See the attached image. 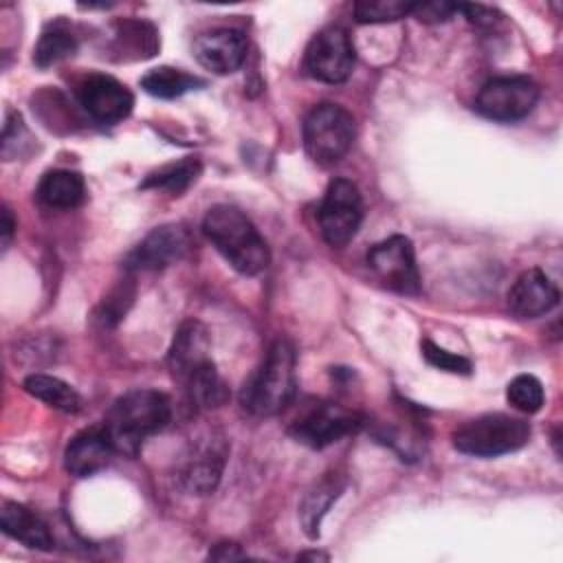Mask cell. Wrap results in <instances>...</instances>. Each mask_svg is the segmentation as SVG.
Instances as JSON below:
<instances>
[{"label":"cell","mask_w":563,"mask_h":563,"mask_svg":"<svg viewBox=\"0 0 563 563\" xmlns=\"http://www.w3.org/2000/svg\"><path fill=\"white\" fill-rule=\"evenodd\" d=\"M77 99L88 117L103 125H114L123 121L134 108V97L128 86L101 73H92L79 84Z\"/></svg>","instance_id":"obj_13"},{"label":"cell","mask_w":563,"mask_h":563,"mask_svg":"<svg viewBox=\"0 0 563 563\" xmlns=\"http://www.w3.org/2000/svg\"><path fill=\"white\" fill-rule=\"evenodd\" d=\"M202 231L218 253L242 275H257L271 262L266 240L255 224L231 205L211 207L202 220Z\"/></svg>","instance_id":"obj_2"},{"label":"cell","mask_w":563,"mask_h":563,"mask_svg":"<svg viewBox=\"0 0 563 563\" xmlns=\"http://www.w3.org/2000/svg\"><path fill=\"white\" fill-rule=\"evenodd\" d=\"M539 101V86L523 75L495 77L482 86L475 110L486 119L512 123L528 117Z\"/></svg>","instance_id":"obj_8"},{"label":"cell","mask_w":563,"mask_h":563,"mask_svg":"<svg viewBox=\"0 0 563 563\" xmlns=\"http://www.w3.org/2000/svg\"><path fill=\"white\" fill-rule=\"evenodd\" d=\"M343 479L334 473L325 475L321 482L314 484V488H310L306 493V497L301 499V506H299V519H301V526H303V532L314 539L319 537V526H321V519L325 517V512L330 510V506L339 499L341 490H343Z\"/></svg>","instance_id":"obj_20"},{"label":"cell","mask_w":563,"mask_h":563,"mask_svg":"<svg viewBox=\"0 0 563 563\" xmlns=\"http://www.w3.org/2000/svg\"><path fill=\"white\" fill-rule=\"evenodd\" d=\"M354 44L345 29L325 26L308 44L303 66L310 77L325 84H341L354 68Z\"/></svg>","instance_id":"obj_9"},{"label":"cell","mask_w":563,"mask_h":563,"mask_svg":"<svg viewBox=\"0 0 563 563\" xmlns=\"http://www.w3.org/2000/svg\"><path fill=\"white\" fill-rule=\"evenodd\" d=\"M205 81L196 75H189L180 68H172V66H158L152 68L150 73H145L141 77V88L158 99H176L189 90L202 88Z\"/></svg>","instance_id":"obj_23"},{"label":"cell","mask_w":563,"mask_h":563,"mask_svg":"<svg viewBox=\"0 0 563 563\" xmlns=\"http://www.w3.org/2000/svg\"><path fill=\"white\" fill-rule=\"evenodd\" d=\"M422 356L429 365H433L438 369H444V372H451V374H471V369H473V365L466 356L453 354V352L435 345L429 339L422 341Z\"/></svg>","instance_id":"obj_28"},{"label":"cell","mask_w":563,"mask_h":563,"mask_svg":"<svg viewBox=\"0 0 563 563\" xmlns=\"http://www.w3.org/2000/svg\"><path fill=\"white\" fill-rule=\"evenodd\" d=\"M191 249V235L183 224H163L147 233L123 260V268L136 271H158L187 255Z\"/></svg>","instance_id":"obj_12"},{"label":"cell","mask_w":563,"mask_h":563,"mask_svg":"<svg viewBox=\"0 0 563 563\" xmlns=\"http://www.w3.org/2000/svg\"><path fill=\"white\" fill-rule=\"evenodd\" d=\"M317 220L321 238L330 246H345L356 235L363 220V198L358 187L347 178L330 180Z\"/></svg>","instance_id":"obj_7"},{"label":"cell","mask_w":563,"mask_h":563,"mask_svg":"<svg viewBox=\"0 0 563 563\" xmlns=\"http://www.w3.org/2000/svg\"><path fill=\"white\" fill-rule=\"evenodd\" d=\"M183 389L187 391L189 400L202 409H216L229 400V387L218 374L213 361L198 369L187 383H183Z\"/></svg>","instance_id":"obj_25"},{"label":"cell","mask_w":563,"mask_h":563,"mask_svg":"<svg viewBox=\"0 0 563 563\" xmlns=\"http://www.w3.org/2000/svg\"><path fill=\"white\" fill-rule=\"evenodd\" d=\"M457 11L464 13L466 20L479 29H490L501 20V15L495 9L484 4H457Z\"/></svg>","instance_id":"obj_30"},{"label":"cell","mask_w":563,"mask_h":563,"mask_svg":"<svg viewBox=\"0 0 563 563\" xmlns=\"http://www.w3.org/2000/svg\"><path fill=\"white\" fill-rule=\"evenodd\" d=\"M0 526L2 532L11 539L24 543L31 550L48 552L55 548V539L42 517L18 501H4L0 510Z\"/></svg>","instance_id":"obj_18"},{"label":"cell","mask_w":563,"mask_h":563,"mask_svg":"<svg viewBox=\"0 0 563 563\" xmlns=\"http://www.w3.org/2000/svg\"><path fill=\"white\" fill-rule=\"evenodd\" d=\"M172 420V400L156 389H130L106 413L103 429L117 455L136 457L147 438L161 433Z\"/></svg>","instance_id":"obj_1"},{"label":"cell","mask_w":563,"mask_h":563,"mask_svg":"<svg viewBox=\"0 0 563 563\" xmlns=\"http://www.w3.org/2000/svg\"><path fill=\"white\" fill-rule=\"evenodd\" d=\"M37 198L53 209H75L86 198V183L77 172L51 169L37 185Z\"/></svg>","instance_id":"obj_19"},{"label":"cell","mask_w":563,"mask_h":563,"mask_svg":"<svg viewBox=\"0 0 563 563\" xmlns=\"http://www.w3.org/2000/svg\"><path fill=\"white\" fill-rule=\"evenodd\" d=\"M416 2L405 0H361L354 4V18L361 24L396 22L413 11Z\"/></svg>","instance_id":"obj_27"},{"label":"cell","mask_w":563,"mask_h":563,"mask_svg":"<svg viewBox=\"0 0 563 563\" xmlns=\"http://www.w3.org/2000/svg\"><path fill=\"white\" fill-rule=\"evenodd\" d=\"M209 559L213 561H233V559H246V552L240 550L238 543L233 541H224V543H218L211 552H209Z\"/></svg>","instance_id":"obj_31"},{"label":"cell","mask_w":563,"mask_h":563,"mask_svg":"<svg viewBox=\"0 0 563 563\" xmlns=\"http://www.w3.org/2000/svg\"><path fill=\"white\" fill-rule=\"evenodd\" d=\"M246 35L240 29H213L196 37L194 57L198 64L216 75L235 73L246 59Z\"/></svg>","instance_id":"obj_14"},{"label":"cell","mask_w":563,"mask_h":563,"mask_svg":"<svg viewBox=\"0 0 563 563\" xmlns=\"http://www.w3.org/2000/svg\"><path fill=\"white\" fill-rule=\"evenodd\" d=\"M363 427V416L336 402H314L290 424L288 435L310 449H325Z\"/></svg>","instance_id":"obj_6"},{"label":"cell","mask_w":563,"mask_h":563,"mask_svg":"<svg viewBox=\"0 0 563 563\" xmlns=\"http://www.w3.org/2000/svg\"><path fill=\"white\" fill-rule=\"evenodd\" d=\"M227 460L224 438L205 435L194 442L176 468L178 486L189 495H209L216 490Z\"/></svg>","instance_id":"obj_11"},{"label":"cell","mask_w":563,"mask_h":563,"mask_svg":"<svg viewBox=\"0 0 563 563\" xmlns=\"http://www.w3.org/2000/svg\"><path fill=\"white\" fill-rule=\"evenodd\" d=\"M117 455L103 424L81 429L70 438L64 451V468L75 477H90L103 471Z\"/></svg>","instance_id":"obj_16"},{"label":"cell","mask_w":563,"mask_h":563,"mask_svg":"<svg viewBox=\"0 0 563 563\" xmlns=\"http://www.w3.org/2000/svg\"><path fill=\"white\" fill-rule=\"evenodd\" d=\"M506 398L508 402L521 411V413H537L543 407L545 394H543V385L537 376L532 374H519L515 376L508 387H506Z\"/></svg>","instance_id":"obj_26"},{"label":"cell","mask_w":563,"mask_h":563,"mask_svg":"<svg viewBox=\"0 0 563 563\" xmlns=\"http://www.w3.org/2000/svg\"><path fill=\"white\" fill-rule=\"evenodd\" d=\"M530 440V424L508 413H484L453 433V446L475 457H497L521 449Z\"/></svg>","instance_id":"obj_4"},{"label":"cell","mask_w":563,"mask_h":563,"mask_svg":"<svg viewBox=\"0 0 563 563\" xmlns=\"http://www.w3.org/2000/svg\"><path fill=\"white\" fill-rule=\"evenodd\" d=\"M295 365V347L286 339L273 341L262 363L244 380L240 405L253 416H273L282 411L297 391Z\"/></svg>","instance_id":"obj_3"},{"label":"cell","mask_w":563,"mask_h":563,"mask_svg":"<svg viewBox=\"0 0 563 563\" xmlns=\"http://www.w3.org/2000/svg\"><path fill=\"white\" fill-rule=\"evenodd\" d=\"M200 172H202L200 161L187 156V158H183L178 163H167V165L150 172L139 187L141 189H165V191L178 196L191 183H196Z\"/></svg>","instance_id":"obj_24"},{"label":"cell","mask_w":563,"mask_h":563,"mask_svg":"<svg viewBox=\"0 0 563 563\" xmlns=\"http://www.w3.org/2000/svg\"><path fill=\"white\" fill-rule=\"evenodd\" d=\"M13 231H15V220L11 216V209L2 207V249H9Z\"/></svg>","instance_id":"obj_32"},{"label":"cell","mask_w":563,"mask_h":563,"mask_svg":"<svg viewBox=\"0 0 563 563\" xmlns=\"http://www.w3.org/2000/svg\"><path fill=\"white\" fill-rule=\"evenodd\" d=\"M77 35L70 31V26L62 20L57 22H51L37 44H35V51H33V62L37 68H48V66H55L68 57H73L77 53Z\"/></svg>","instance_id":"obj_21"},{"label":"cell","mask_w":563,"mask_h":563,"mask_svg":"<svg viewBox=\"0 0 563 563\" xmlns=\"http://www.w3.org/2000/svg\"><path fill=\"white\" fill-rule=\"evenodd\" d=\"M301 559H323V561H325L328 556H325V554H319V552H308V554H301Z\"/></svg>","instance_id":"obj_33"},{"label":"cell","mask_w":563,"mask_h":563,"mask_svg":"<svg viewBox=\"0 0 563 563\" xmlns=\"http://www.w3.org/2000/svg\"><path fill=\"white\" fill-rule=\"evenodd\" d=\"M209 350H211V341H209L207 328L196 319L185 321L176 330L174 341L167 352V365H169L172 376L180 385L187 383L198 369H202L205 365L211 363Z\"/></svg>","instance_id":"obj_15"},{"label":"cell","mask_w":563,"mask_h":563,"mask_svg":"<svg viewBox=\"0 0 563 563\" xmlns=\"http://www.w3.org/2000/svg\"><path fill=\"white\" fill-rule=\"evenodd\" d=\"M556 284L539 268L523 271L508 290V308L519 319H534L559 303Z\"/></svg>","instance_id":"obj_17"},{"label":"cell","mask_w":563,"mask_h":563,"mask_svg":"<svg viewBox=\"0 0 563 563\" xmlns=\"http://www.w3.org/2000/svg\"><path fill=\"white\" fill-rule=\"evenodd\" d=\"M354 117L339 103H317L303 119V147L317 165L341 161L354 143Z\"/></svg>","instance_id":"obj_5"},{"label":"cell","mask_w":563,"mask_h":563,"mask_svg":"<svg viewBox=\"0 0 563 563\" xmlns=\"http://www.w3.org/2000/svg\"><path fill=\"white\" fill-rule=\"evenodd\" d=\"M367 264L389 290H396L400 295L420 292V273L409 238L391 235L374 244L367 253Z\"/></svg>","instance_id":"obj_10"},{"label":"cell","mask_w":563,"mask_h":563,"mask_svg":"<svg viewBox=\"0 0 563 563\" xmlns=\"http://www.w3.org/2000/svg\"><path fill=\"white\" fill-rule=\"evenodd\" d=\"M411 13H413L420 22L438 24V22H446V20H451V15H453V13H457V4H453V2H440V0H431V2H416Z\"/></svg>","instance_id":"obj_29"},{"label":"cell","mask_w":563,"mask_h":563,"mask_svg":"<svg viewBox=\"0 0 563 563\" xmlns=\"http://www.w3.org/2000/svg\"><path fill=\"white\" fill-rule=\"evenodd\" d=\"M22 387L26 389V394H31L33 398L66 411V413H75L81 409V396L75 391V387H70L66 380L57 378V376H48V374H31L24 378Z\"/></svg>","instance_id":"obj_22"}]
</instances>
